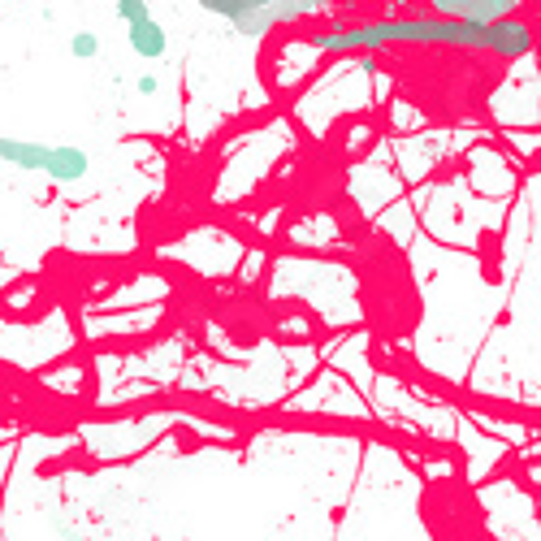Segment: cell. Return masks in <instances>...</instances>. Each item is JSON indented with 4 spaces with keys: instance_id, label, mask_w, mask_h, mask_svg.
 Returning a JSON list of instances; mask_svg holds the SVG:
<instances>
[{
    "instance_id": "6da1fadb",
    "label": "cell",
    "mask_w": 541,
    "mask_h": 541,
    "mask_svg": "<svg viewBox=\"0 0 541 541\" xmlns=\"http://www.w3.org/2000/svg\"><path fill=\"white\" fill-rule=\"evenodd\" d=\"M299 44L316 52H381V48H464L490 52L494 61H524L537 48V31L529 18L511 13L498 22L438 18V13H390L377 22H342L325 31L299 35Z\"/></svg>"
},
{
    "instance_id": "7a4b0ae2",
    "label": "cell",
    "mask_w": 541,
    "mask_h": 541,
    "mask_svg": "<svg viewBox=\"0 0 541 541\" xmlns=\"http://www.w3.org/2000/svg\"><path fill=\"white\" fill-rule=\"evenodd\" d=\"M0 161L22 174H44L52 182H83L91 174V156L74 143H39V139H18V135H0Z\"/></svg>"
},
{
    "instance_id": "3957f363",
    "label": "cell",
    "mask_w": 541,
    "mask_h": 541,
    "mask_svg": "<svg viewBox=\"0 0 541 541\" xmlns=\"http://www.w3.org/2000/svg\"><path fill=\"white\" fill-rule=\"evenodd\" d=\"M126 44L139 61H165L169 57V31L161 26L156 13H143V18L126 22Z\"/></svg>"
},
{
    "instance_id": "277c9868",
    "label": "cell",
    "mask_w": 541,
    "mask_h": 541,
    "mask_svg": "<svg viewBox=\"0 0 541 541\" xmlns=\"http://www.w3.org/2000/svg\"><path fill=\"white\" fill-rule=\"evenodd\" d=\"M529 0H477L468 13V22H498V18H511V13H520Z\"/></svg>"
},
{
    "instance_id": "5b68a950",
    "label": "cell",
    "mask_w": 541,
    "mask_h": 541,
    "mask_svg": "<svg viewBox=\"0 0 541 541\" xmlns=\"http://www.w3.org/2000/svg\"><path fill=\"white\" fill-rule=\"evenodd\" d=\"M100 48H104V44H100L96 31H74V35H70V57H74V61H96Z\"/></svg>"
},
{
    "instance_id": "8992f818",
    "label": "cell",
    "mask_w": 541,
    "mask_h": 541,
    "mask_svg": "<svg viewBox=\"0 0 541 541\" xmlns=\"http://www.w3.org/2000/svg\"><path fill=\"white\" fill-rule=\"evenodd\" d=\"M100 5H113V13L122 18V26L130 18H143V13H152V0H100Z\"/></svg>"
},
{
    "instance_id": "52a82bcc",
    "label": "cell",
    "mask_w": 541,
    "mask_h": 541,
    "mask_svg": "<svg viewBox=\"0 0 541 541\" xmlns=\"http://www.w3.org/2000/svg\"><path fill=\"white\" fill-rule=\"evenodd\" d=\"M135 91H139V96H143V100L161 96V78H156L152 70H148V74H139V78H135Z\"/></svg>"
},
{
    "instance_id": "ba28073f",
    "label": "cell",
    "mask_w": 541,
    "mask_h": 541,
    "mask_svg": "<svg viewBox=\"0 0 541 541\" xmlns=\"http://www.w3.org/2000/svg\"><path fill=\"white\" fill-rule=\"evenodd\" d=\"M57 533H61V541H87L83 533H74V529H70V524H57Z\"/></svg>"
}]
</instances>
